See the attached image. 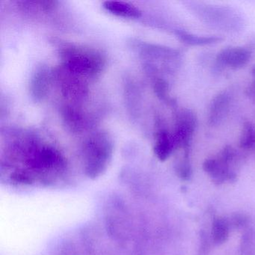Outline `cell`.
<instances>
[{
	"label": "cell",
	"mask_w": 255,
	"mask_h": 255,
	"mask_svg": "<svg viewBox=\"0 0 255 255\" xmlns=\"http://www.w3.org/2000/svg\"><path fill=\"white\" fill-rule=\"evenodd\" d=\"M174 142L184 148H187L192 140L196 127V118L190 110H184L180 114Z\"/></svg>",
	"instance_id": "3"
},
{
	"label": "cell",
	"mask_w": 255,
	"mask_h": 255,
	"mask_svg": "<svg viewBox=\"0 0 255 255\" xmlns=\"http://www.w3.org/2000/svg\"><path fill=\"white\" fill-rule=\"evenodd\" d=\"M229 235V224L228 221L222 218H218L214 221L213 225V241L216 244H222L225 243Z\"/></svg>",
	"instance_id": "9"
},
{
	"label": "cell",
	"mask_w": 255,
	"mask_h": 255,
	"mask_svg": "<svg viewBox=\"0 0 255 255\" xmlns=\"http://www.w3.org/2000/svg\"><path fill=\"white\" fill-rule=\"evenodd\" d=\"M104 7L112 14L125 18H138L141 16V11L138 8L128 2L107 1L104 2Z\"/></svg>",
	"instance_id": "5"
},
{
	"label": "cell",
	"mask_w": 255,
	"mask_h": 255,
	"mask_svg": "<svg viewBox=\"0 0 255 255\" xmlns=\"http://www.w3.org/2000/svg\"><path fill=\"white\" fill-rule=\"evenodd\" d=\"M178 174L181 178L184 180H188L192 174V170H191L190 165L187 160H184L178 168Z\"/></svg>",
	"instance_id": "13"
},
{
	"label": "cell",
	"mask_w": 255,
	"mask_h": 255,
	"mask_svg": "<svg viewBox=\"0 0 255 255\" xmlns=\"http://www.w3.org/2000/svg\"><path fill=\"white\" fill-rule=\"evenodd\" d=\"M229 105V97L227 94H220L218 95L213 102L210 107V122L216 124L218 121L223 117L224 114L226 113Z\"/></svg>",
	"instance_id": "7"
},
{
	"label": "cell",
	"mask_w": 255,
	"mask_h": 255,
	"mask_svg": "<svg viewBox=\"0 0 255 255\" xmlns=\"http://www.w3.org/2000/svg\"><path fill=\"white\" fill-rule=\"evenodd\" d=\"M255 143V130L253 126L249 122H246L243 125L241 137H240V147L244 149H250Z\"/></svg>",
	"instance_id": "10"
},
{
	"label": "cell",
	"mask_w": 255,
	"mask_h": 255,
	"mask_svg": "<svg viewBox=\"0 0 255 255\" xmlns=\"http://www.w3.org/2000/svg\"><path fill=\"white\" fill-rule=\"evenodd\" d=\"M251 52L243 47H229L221 51L217 56L219 63L231 68H238L250 60Z\"/></svg>",
	"instance_id": "4"
},
{
	"label": "cell",
	"mask_w": 255,
	"mask_h": 255,
	"mask_svg": "<svg viewBox=\"0 0 255 255\" xmlns=\"http://www.w3.org/2000/svg\"><path fill=\"white\" fill-rule=\"evenodd\" d=\"M67 65L71 71L80 74H95L99 73L104 65L103 58L97 53L80 50H67Z\"/></svg>",
	"instance_id": "2"
},
{
	"label": "cell",
	"mask_w": 255,
	"mask_h": 255,
	"mask_svg": "<svg viewBox=\"0 0 255 255\" xmlns=\"http://www.w3.org/2000/svg\"><path fill=\"white\" fill-rule=\"evenodd\" d=\"M154 92L158 98L162 100L167 99L168 97V83L162 79L156 80L154 85Z\"/></svg>",
	"instance_id": "12"
},
{
	"label": "cell",
	"mask_w": 255,
	"mask_h": 255,
	"mask_svg": "<svg viewBox=\"0 0 255 255\" xmlns=\"http://www.w3.org/2000/svg\"><path fill=\"white\" fill-rule=\"evenodd\" d=\"M86 172L89 176H97L107 166L112 154V144L109 138L99 135L89 141L86 147Z\"/></svg>",
	"instance_id": "1"
},
{
	"label": "cell",
	"mask_w": 255,
	"mask_h": 255,
	"mask_svg": "<svg viewBox=\"0 0 255 255\" xmlns=\"http://www.w3.org/2000/svg\"><path fill=\"white\" fill-rule=\"evenodd\" d=\"M177 35L183 43L189 44V45H207V44L217 43L218 41H220L222 40V38L219 37L198 36V35L183 32V31H179L177 32Z\"/></svg>",
	"instance_id": "8"
},
{
	"label": "cell",
	"mask_w": 255,
	"mask_h": 255,
	"mask_svg": "<svg viewBox=\"0 0 255 255\" xmlns=\"http://www.w3.org/2000/svg\"><path fill=\"white\" fill-rule=\"evenodd\" d=\"M32 91H33L35 96L37 98H41L44 96L47 91V79L44 73H38L35 75L32 82Z\"/></svg>",
	"instance_id": "11"
},
{
	"label": "cell",
	"mask_w": 255,
	"mask_h": 255,
	"mask_svg": "<svg viewBox=\"0 0 255 255\" xmlns=\"http://www.w3.org/2000/svg\"><path fill=\"white\" fill-rule=\"evenodd\" d=\"M174 145V139L166 131H160L156 135L155 154L161 161L166 160L169 157Z\"/></svg>",
	"instance_id": "6"
}]
</instances>
